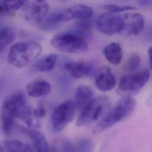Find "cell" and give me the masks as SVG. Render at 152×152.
Returning <instances> with one entry per match:
<instances>
[{
  "label": "cell",
  "instance_id": "obj_26",
  "mask_svg": "<svg viewBox=\"0 0 152 152\" xmlns=\"http://www.w3.org/2000/svg\"><path fill=\"white\" fill-rule=\"evenodd\" d=\"M61 151L64 152H75L76 151V148L75 145H74L71 142L65 140L61 142L60 143Z\"/></svg>",
  "mask_w": 152,
  "mask_h": 152
},
{
  "label": "cell",
  "instance_id": "obj_22",
  "mask_svg": "<svg viewBox=\"0 0 152 152\" xmlns=\"http://www.w3.org/2000/svg\"><path fill=\"white\" fill-rule=\"evenodd\" d=\"M28 0H2L1 11L6 13H12L23 8Z\"/></svg>",
  "mask_w": 152,
  "mask_h": 152
},
{
  "label": "cell",
  "instance_id": "obj_7",
  "mask_svg": "<svg viewBox=\"0 0 152 152\" xmlns=\"http://www.w3.org/2000/svg\"><path fill=\"white\" fill-rule=\"evenodd\" d=\"M149 78L150 72L148 69L123 76L120 81L118 90L126 95L137 94L144 87Z\"/></svg>",
  "mask_w": 152,
  "mask_h": 152
},
{
  "label": "cell",
  "instance_id": "obj_24",
  "mask_svg": "<svg viewBox=\"0 0 152 152\" xmlns=\"http://www.w3.org/2000/svg\"><path fill=\"white\" fill-rule=\"evenodd\" d=\"M76 151L78 152H91L94 146L92 142L88 139H80L76 142Z\"/></svg>",
  "mask_w": 152,
  "mask_h": 152
},
{
  "label": "cell",
  "instance_id": "obj_19",
  "mask_svg": "<svg viewBox=\"0 0 152 152\" xmlns=\"http://www.w3.org/2000/svg\"><path fill=\"white\" fill-rule=\"evenodd\" d=\"M77 35L87 40L91 37L92 35V25L89 18L80 20L74 26L71 30Z\"/></svg>",
  "mask_w": 152,
  "mask_h": 152
},
{
  "label": "cell",
  "instance_id": "obj_28",
  "mask_svg": "<svg viewBox=\"0 0 152 152\" xmlns=\"http://www.w3.org/2000/svg\"><path fill=\"white\" fill-rule=\"evenodd\" d=\"M148 55H149V65L150 68L152 70V48L151 47L148 50Z\"/></svg>",
  "mask_w": 152,
  "mask_h": 152
},
{
  "label": "cell",
  "instance_id": "obj_11",
  "mask_svg": "<svg viewBox=\"0 0 152 152\" xmlns=\"http://www.w3.org/2000/svg\"><path fill=\"white\" fill-rule=\"evenodd\" d=\"M92 14V8L82 4L74 5L63 11H58V20L60 23L74 20L89 18Z\"/></svg>",
  "mask_w": 152,
  "mask_h": 152
},
{
  "label": "cell",
  "instance_id": "obj_27",
  "mask_svg": "<svg viewBox=\"0 0 152 152\" xmlns=\"http://www.w3.org/2000/svg\"><path fill=\"white\" fill-rule=\"evenodd\" d=\"M32 113L34 117L40 120L43 118L47 113V111L46 108L43 107H38L34 110H32Z\"/></svg>",
  "mask_w": 152,
  "mask_h": 152
},
{
  "label": "cell",
  "instance_id": "obj_2",
  "mask_svg": "<svg viewBox=\"0 0 152 152\" xmlns=\"http://www.w3.org/2000/svg\"><path fill=\"white\" fill-rule=\"evenodd\" d=\"M136 101L130 95L123 96L117 104L109 110L94 130V133L98 134L113 125L130 117L135 111Z\"/></svg>",
  "mask_w": 152,
  "mask_h": 152
},
{
  "label": "cell",
  "instance_id": "obj_8",
  "mask_svg": "<svg viewBox=\"0 0 152 152\" xmlns=\"http://www.w3.org/2000/svg\"><path fill=\"white\" fill-rule=\"evenodd\" d=\"M49 10L47 0H34L23 9L21 15L27 21L32 24H41Z\"/></svg>",
  "mask_w": 152,
  "mask_h": 152
},
{
  "label": "cell",
  "instance_id": "obj_17",
  "mask_svg": "<svg viewBox=\"0 0 152 152\" xmlns=\"http://www.w3.org/2000/svg\"><path fill=\"white\" fill-rule=\"evenodd\" d=\"M92 90L88 86L80 85L76 89L74 102L76 110L81 111L92 99Z\"/></svg>",
  "mask_w": 152,
  "mask_h": 152
},
{
  "label": "cell",
  "instance_id": "obj_9",
  "mask_svg": "<svg viewBox=\"0 0 152 152\" xmlns=\"http://www.w3.org/2000/svg\"><path fill=\"white\" fill-rule=\"evenodd\" d=\"M96 26L99 31L108 36L120 33L122 17L110 12L102 14L97 19Z\"/></svg>",
  "mask_w": 152,
  "mask_h": 152
},
{
  "label": "cell",
  "instance_id": "obj_30",
  "mask_svg": "<svg viewBox=\"0 0 152 152\" xmlns=\"http://www.w3.org/2000/svg\"><path fill=\"white\" fill-rule=\"evenodd\" d=\"M2 151V149H1V148H0V151Z\"/></svg>",
  "mask_w": 152,
  "mask_h": 152
},
{
  "label": "cell",
  "instance_id": "obj_21",
  "mask_svg": "<svg viewBox=\"0 0 152 152\" xmlns=\"http://www.w3.org/2000/svg\"><path fill=\"white\" fill-rule=\"evenodd\" d=\"M4 147L8 152H33L32 149L27 143L17 140H10L4 142Z\"/></svg>",
  "mask_w": 152,
  "mask_h": 152
},
{
  "label": "cell",
  "instance_id": "obj_12",
  "mask_svg": "<svg viewBox=\"0 0 152 152\" xmlns=\"http://www.w3.org/2000/svg\"><path fill=\"white\" fill-rule=\"evenodd\" d=\"M95 83L97 88L101 91L108 92L115 87L116 80L110 68L103 67L97 73Z\"/></svg>",
  "mask_w": 152,
  "mask_h": 152
},
{
  "label": "cell",
  "instance_id": "obj_6",
  "mask_svg": "<svg viewBox=\"0 0 152 152\" xmlns=\"http://www.w3.org/2000/svg\"><path fill=\"white\" fill-rule=\"evenodd\" d=\"M76 111V105L72 100H67L58 105L50 117L53 131L58 133L63 130L74 119Z\"/></svg>",
  "mask_w": 152,
  "mask_h": 152
},
{
  "label": "cell",
  "instance_id": "obj_16",
  "mask_svg": "<svg viewBox=\"0 0 152 152\" xmlns=\"http://www.w3.org/2000/svg\"><path fill=\"white\" fill-rule=\"evenodd\" d=\"M103 54L107 61L113 65H119L123 59V52L120 44L113 42L106 46L103 50Z\"/></svg>",
  "mask_w": 152,
  "mask_h": 152
},
{
  "label": "cell",
  "instance_id": "obj_23",
  "mask_svg": "<svg viewBox=\"0 0 152 152\" xmlns=\"http://www.w3.org/2000/svg\"><path fill=\"white\" fill-rule=\"evenodd\" d=\"M141 64V58L137 53H132L128 58L124 69L129 72L137 71Z\"/></svg>",
  "mask_w": 152,
  "mask_h": 152
},
{
  "label": "cell",
  "instance_id": "obj_10",
  "mask_svg": "<svg viewBox=\"0 0 152 152\" xmlns=\"http://www.w3.org/2000/svg\"><path fill=\"white\" fill-rule=\"evenodd\" d=\"M122 17V28L120 33L126 35H138L145 26L143 15L138 12H128Z\"/></svg>",
  "mask_w": 152,
  "mask_h": 152
},
{
  "label": "cell",
  "instance_id": "obj_29",
  "mask_svg": "<svg viewBox=\"0 0 152 152\" xmlns=\"http://www.w3.org/2000/svg\"><path fill=\"white\" fill-rule=\"evenodd\" d=\"M151 2H152V0H140V5H144V6L150 5L151 4Z\"/></svg>",
  "mask_w": 152,
  "mask_h": 152
},
{
  "label": "cell",
  "instance_id": "obj_18",
  "mask_svg": "<svg viewBox=\"0 0 152 152\" xmlns=\"http://www.w3.org/2000/svg\"><path fill=\"white\" fill-rule=\"evenodd\" d=\"M58 56L55 54L48 55L36 62L33 65V69L41 72H46L52 71L57 62Z\"/></svg>",
  "mask_w": 152,
  "mask_h": 152
},
{
  "label": "cell",
  "instance_id": "obj_13",
  "mask_svg": "<svg viewBox=\"0 0 152 152\" xmlns=\"http://www.w3.org/2000/svg\"><path fill=\"white\" fill-rule=\"evenodd\" d=\"M64 67L70 77L75 79L90 75L94 69L91 64L85 62H69Z\"/></svg>",
  "mask_w": 152,
  "mask_h": 152
},
{
  "label": "cell",
  "instance_id": "obj_15",
  "mask_svg": "<svg viewBox=\"0 0 152 152\" xmlns=\"http://www.w3.org/2000/svg\"><path fill=\"white\" fill-rule=\"evenodd\" d=\"M21 132L27 136L32 141L33 147L37 152H49L50 151L49 145L44 136L40 132L34 129L25 128L21 127Z\"/></svg>",
  "mask_w": 152,
  "mask_h": 152
},
{
  "label": "cell",
  "instance_id": "obj_20",
  "mask_svg": "<svg viewBox=\"0 0 152 152\" xmlns=\"http://www.w3.org/2000/svg\"><path fill=\"white\" fill-rule=\"evenodd\" d=\"M15 37V31L11 27L5 26L0 28V53L11 43Z\"/></svg>",
  "mask_w": 152,
  "mask_h": 152
},
{
  "label": "cell",
  "instance_id": "obj_31",
  "mask_svg": "<svg viewBox=\"0 0 152 152\" xmlns=\"http://www.w3.org/2000/svg\"><path fill=\"white\" fill-rule=\"evenodd\" d=\"M59 1H65V0H59Z\"/></svg>",
  "mask_w": 152,
  "mask_h": 152
},
{
  "label": "cell",
  "instance_id": "obj_1",
  "mask_svg": "<svg viewBox=\"0 0 152 152\" xmlns=\"http://www.w3.org/2000/svg\"><path fill=\"white\" fill-rule=\"evenodd\" d=\"M28 108L26 95L21 90L13 92L4 99L1 113V126L4 134H11L16 119H20Z\"/></svg>",
  "mask_w": 152,
  "mask_h": 152
},
{
  "label": "cell",
  "instance_id": "obj_3",
  "mask_svg": "<svg viewBox=\"0 0 152 152\" xmlns=\"http://www.w3.org/2000/svg\"><path fill=\"white\" fill-rule=\"evenodd\" d=\"M41 45L35 41L21 42L14 45L8 55V61L14 67L21 68L34 62L41 54Z\"/></svg>",
  "mask_w": 152,
  "mask_h": 152
},
{
  "label": "cell",
  "instance_id": "obj_4",
  "mask_svg": "<svg viewBox=\"0 0 152 152\" xmlns=\"http://www.w3.org/2000/svg\"><path fill=\"white\" fill-rule=\"evenodd\" d=\"M50 44L61 52L72 54L85 52L88 48L86 40L71 31L56 34L50 39Z\"/></svg>",
  "mask_w": 152,
  "mask_h": 152
},
{
  "label": "cell",
  "instance_id": "obj_25",
  "mask_svg": "<svg viewBox=\"0 0 152 152\" xmlns=\"http://www.w3.org/2000/svg\"><path fill=\"white\" fill-rule=\"evenodd\" d=\"M104 8L110 12L117 13L134 10L136 8L132 6H120L115 4H107L104 6Z\"/></svg>",
  "mask_w": 152,
  "mask_h": 152
},
{
  "label": "cell",
  "instance_id": "obj_5",
  "mask_svg": "<svg viewBox=\"0 0 152 152\" xmlns=\"http://www.w3.org/2000/svg\"><path fill=\"white\" fill-rule=\"evenodd\" d=\"M111 101L106 96L92 99L81 111L77 120L78 127H83L98 120L110 110Z\"/></svg>",
  "mask_w": 152,
  "mask_h": 152
},
{
  "label": "cell",
  "instance_id": "obj_14",
  "mask_svg": "<svg viewBox=\"0 0 152 152\" xmlns=\"http://www.w3.org/2000/svg\"><path fill=\"white\" fill-rule=\"evenodd\" d=\"M51 89V85L48 81L42 78H37L27 85L26 91L28 96L39 98L49 94Z\"/></svg>",
  "mask_w": 152,
  "mask_h": 152
}]
</instances>
